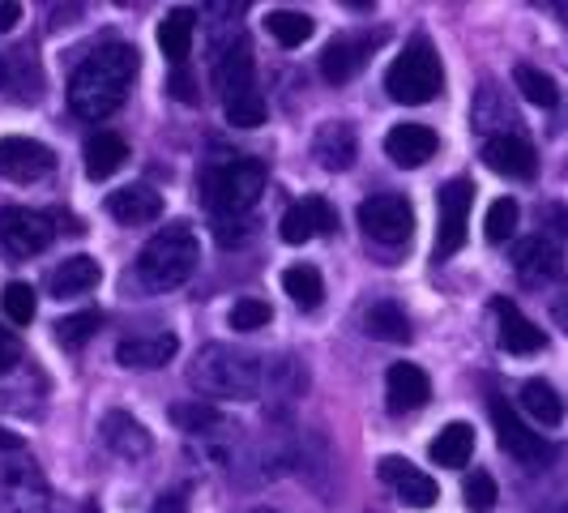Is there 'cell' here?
<instances>
[{
	"instance_id": "cell-1",
	"label": "cell",
	"mask_w": 568,
	"mask_h": 513,
	"mask_svg": "<svg viewBox=\"0 0 568 513\" xmlns=\"http://www.w3.org/2000/svg\"><path fill=\"white\" fill-rule=\"evenodd\" d=\"M133 78H138V48L103 43L99 52H90L78 64V73L69 82V108L82 120H108L124 103Z\"/></svg>"
},
{
	"instance_id": "cell-2",
	"label": "cell",
	"mask_w": 568,
	"mask_h": 513,
	"mask_svg": "<svg viewBox=\"0 0 568 513\" xmlns=\"http://www.w3.org/2000/svg\"><path fill=\"white\" fill-rule=\"evenodd\" d=\"M270 171L253 154H214L201 168V198L219 219H244L256 205V198L265 193Z\"/></svg>"
},
{
	"instance_id": "cell-3",
	"label": "cell",
	"mask_w": 568,
	"mask_h": 513,
	"mask_svg": "<svg viewBox=\"0 0 568 513\" xmlns=\"http://www.w3.org/2000/svg\"><path fill=\"white\" fill-rule=\"evenodd\" d=\"M189 381L205 399H256L265 390V364L256 355L231 351L223 342H210L197 351Z\"/></svg>"
},
{
	"instance_id": "cell-4",
	"label": "cell",
	"mask_w": 568,
	"mask_h": 513,
	"mask_svg": "<svg viewBox=\"0 0 568 513\" xmlns=\"http://www.w3.org/2000/svg\"><path fill=\"white\" fill-rule=\"evenodd\" d=\"M197 261H201V244H197V235H193V228L171 223V228H163L142 249L138 274H142V283L150 286V291H171V286H184L193 279Z\"/></svg>"
},
{
	"instance_id": "cell-5",
	"label": "cell",
	"mask_w": 568,
	"mask_h": 513,
	"mask_svg": "<svg viewBox=\"0 0 568 513\" xmlns=\"http://www.w3.org/2000/svg\"><path fill=\"white\" fill-rule=\"evenodd\" d=\"M440 86H445V69H440V57H436V48H432L427 39L406 43V52H402V57L389 64V73H385L389 99H394V103H406V108L432 103V99L440 94Z\"/></svg>"
},
{
	"instance_id": "cell-6",
	"label": "cell",
	"mask_w": 568,
	"mask_h": 513,
	"mask_svg": "<svg viewBox=\"0 0 568 513\" xmlns=\"http://www.w3.org/2000/svg\"><path fill=\"white\" fill-rule=\"evenodd\" d=\"M491 424H496V441H500V450H505L509 457H517L521 466L539 471V466H547V462L556 457V445H551V441H542L539 432H530V428L521 424V415H517L505 399H491Z\"/></svg>"
},
{
	"instance_id": "cell-7",
	"label": "cell",
	"mask_w": 568,
	"mask_h": 513,
	"mask_svg": "<svg viewBox=\"0 0 568 513\" xmlns=\"http://www.w3.org/2000/svg\"><path fill=\"white\" fill-rule=\"evenodd\" d=\"M359 228L368 231V240H376V244L398 249L415 231V210L402 193H376L359 205Z\"/></svg>"
},
{
	"instance_id": "cell-8",
	"label": "cell",
	"mask_w": 568,
	"mask_h": 513,
	"mask_svg": "<svg viewBox=\"0 0 568 513\" xmlns=\"http://www.w3.org/2000/svg\"><path fill=\"white\" fill-rule=\"evenodd\" d=\"M440 228H436V256H454L466 244V223H470V205H475V184L470 180H449L440 189Z\"/></svg>"
},
{
	"instance_id": "cell-9",
	"label": "cell",
	"mask_w": 568,
	"mask_h": 513,
	"mask_svg": "<svg viewBox=\"0 0 568 513\" xmlns=\"http://www.w3.org/2000/svg\"><path fill=\"white\" fill-rule=\"evenodd\" d=\"M52 219L39 214V210H27V205H4L0 210V244L13 256H34L52 244Z\"/></svg>"
},
{
	"instance_id": "cell-10",
	"label": "cell",
	"mask_w": 568,
	"mask_h": 513,
	"mask_svg": "<svg viewBox=\"0 0 568 513\" xmlns=\"http://www.w3.org/2000/svg\"><path fill=\"white\" fill-rule=\"evenodd\" d=\"M57 168V154L34 138H0V175L13 184H34Z\"/></svg>"
},
{
	"instance_id": "cell-11",
	"label": "cell",
	"mask_w": 568,
	"mask_h": 513,
	"mask_svg": "<svg viewBox=\"0 0 568 513\" xmlns=\"http://www.w3.org/2000/svg\"><path fill=\"white\" fill-rule=\"evenodd\" d=\"M214 86L223 94V108L244 99V94H256L253 86V48L244 34H235L227 48H219V60H214Z\"/></svg>"
},
{
	"instance_id": "cell-12",
	"label": "cell",
	"mask_w": 568,
	"mask_h": 513,
	"mask_svg": "<svg viewBox=\"0 0 568 513\" xmlns=\"http://www.w3.org/2000/svg\"><path fill=\"white\" fill-rule=\"evenodd\" d=\"M48 501L52 496H48L43 475L34 471V462L0 471V505H4V513H48Z\"/></svg>"
},
{
	"instance_id": "cell-13",
	"label": "cell",
	"mask_w": 568,
	"mask_h": 513,
	"mask_svg": "<svg viewBox=\"0 0 568 513\" xmlns=\"http://www.w3.org/2000/svg\"><path fill=\"white\" fill-rule=\"evenodd\" d=\"M381 43V34H342L334 39L329 48H325V57H321V73H325V82H351L364 64L372 60V48Z\"/></svg>"
},
{
	"instance_id": "cell-14",
	"label": "cell",
	"mask_w": 568,
	"mask_h": 513,
	"mask_svg": "<svg viewBox=\"0 0 568 513\" xmlns=\"http://www.w3.org/2000/svg\"><path fill=\"white\" fill-rule=\"evenodd\" d=\"M560 249L547 240V235H526L513 244V270L526 286H542L560 274Z\"/></svg>"
},
{
	"instance_id": "cell-15",
	"label": "cell",
	"mask_w": 568,
	"mask_h": 513,
	"mask_svg": "<svg viewBox=\"0 0 568 513\" xmlns=\"http://www.w3.org/2000/svg\"><path fill=\"white\" fill-rule=\"evenodd\" d=\"M491 313H496V325H500V330H496V342H500L509 355H535V351L547 346V334H542L530 316H521V309H517L513 300H496Z\"/></svg>"
},
{
	"instance_id": "cell-16",
	"label": "cell",
	"mask_w": 568,
	"mask_h": 513,
	"mask_svg": "<svg viewBox=\"0 0 568 513\" xmlns=\"http://www.w3.org/2000/svg\"><path fill=\"white\" fill-rule=\"evenodd\" d=\"M484 163L496 175H509V180H530L539 171V159H535V145L517 133H496L487 138L484 145Z\"/></svg>"
},
{
	"instance_id": "cell-17",
	"label": "cell",
	"mask_w": 568,
	"mask_h": 513,
	"mask_svg": "<svg viewBox=\"0 0 568 513\" xmlns=\"http://www.w3.org/2000/svg\"><path fill=\"white\" fill-rule=\"evenodd\" d=\"M381 480L398 487L402 505H410V510H427L440 501V484L424 471H415L406 457H381Z\"/></svg>"
},
{
	"instance_id": "cell-18",
	"label": "cell",
	"mask_w": 568,
	"mask_h": 513,
	"mask_svg": "<svg viewBox=\"0 0 568 513\" xmlns=\"http://www.w3.org/2000/svg\"><path fill=\"white\" fill-rule=\"evenodd\" d=\"M334 228H338V219H334V210H329V201L325 198L295 201V205L283 214V223H278L286 244H308V240H316L321 231H334Z\"/></svg>"
},
{
	"instance_id": "cell-19",
	"label": "cell",
	"mask_w": 568,
	"mask_h": 513,
	"mask_svg": "<svg viewBox=\"0 0 568 513\" xmlns=\"http://www.w3.org/2000/svg\"><path fill=\"white\" fill-rule=\"evenodd\" d=\"M180 339L171 330H154V334H138V339H124L115 346V360L124 369H163L168 360H175Z\"/></svg>"
},
{
	"instance_id": "cell-20",
	"label": "cell",
	"mask_w": 568,
	"mask_h": 513,
	"mask_svg": "<svg viewBox=\"0 0 568 513\" xmlns=\"http://www.w3.org/2000/svg\"><path fill=\"white\" fill-rule=\"evenodd\" d=\"M355 154H359V138H355V129L346 120H329V124L316 129L313 159L325 171H346L355 163Z\"/></svg>"
},
{
	"instance_id": "cell-21",
	"label": "cell",
	"mask_w": 568,
	"mask_h": 513,
	"mask_svg": "<svg viewBox=\"0 0 568 513\" xmlns=\"http://www.w3.org/2000/svg\"><path fill=\"white\" fill-rule=\"evenodd\" d=\"M385 399H389V411L394 415H406V411H419L432 399V381L419 364H394L389 376H385Z\"/></svg>"
},
{
	"instance_id": "cell-22",
	"label": "cell",
	"mask_w": 568,
	"mask_h": 513,
	"mask_svg": "<svg viewBox=\"0 0 568 513\" xmlns=\"http://www.w3.org/2000/svg\"><path fill=\"white\" fill-rule=\"evenodd\" d=\"M108 214L124 228H142L154 223L163 214V193H154L150 184H129V189H115L108 198Z\"/></svg>"
},
{
	"instance_id": "cell-23",
	"label": "cell",
	"mask_w": 568,
	"mask_h": 513,
	"mask_svg": "<svg viewBox=\"0 0 568 513\" xmlns=\"http://www.w3.org/2000/svg\"><path fill=\"white\" fill-rule=\"evenodd\" d=\"M436 145H440V138L427 124H394L389 138H385V154L398 168H424L427 159L436 154Z\"/></svg>"
},
{
	"instance_id": "cell-24",
	"label": "cell",
	"mask_w": 568,
	"mask_h": 513,
	"mask_svg": "<svg viewBox=\"0 0 568 513\" xmlns=\"http://www.w3.org/2000/svg\"><path fill=\"white\" fill-rule=\"evenodd\" d=\"M103 441H108V450L120 457H145L154 450V441H150V432H145L133 415H124V411H108L103 415Z\"/></svg>"
},
{
	"instance_id": "cell-25",
	"label": "cell",
	"mask_w": 568,
	"mask_h": 513,
	"mask_svg": "<svg viewBox=\"0 0 568 513\" xmlns=\"http://www.w3.org/2000/svg\"><path fill=\"white\" fill-rule=\"evenodd\" d=\"M85 159V175L90 180H108L115 171L129 163V142L120 138V133H94L82 150Z\"/></svg>"
},
{
	"instance_id": "cell-26",
	"label": "cell",
	"mask_w": 568,
	"mask_h": 513,
	"mask_svg": "<svg viewBox=\"0 0 568 513\" xmlns=\"http://www.w3.org/2000/svg\"><path fill=\"white\" fill-rule=\"evenodd\" d=\"M193 34H197V18L189 9H171L168 18L159 22V48H163V57L175 69H184V60L193 52Z\"/></svg>"
},
{
	"instance_id": "cell-27",
	"label": "cell",
	"mask_w": 568,
	"mask_h": 513,
	"mask_svg": "<svg viewBox=\"0 0 568 513\" xmlns=\"http://www.w3.org/2000/svg\"><path fill=\"white\" fill-rule=\"evenodd\" d=\"M99 279H103V270H99V261L94 256H64L57 270H52V295H85V291H94L99 286Z\"/></svg>"
},
{
	"instance_id": "cell-28",
	"label": "cell",
	"mask_w": 568,
	"mask_h": 513,
	"mask_svg": "<svg viewBox=\"0 0 568 513\" xmlns=\"http://www.w3.org/2000/svg\"><path fill=\"white\" fill-rule=\"evenodd\" d=\"M432 462L436 466H449V471H457V466H466L470 462V454H475V428L470 424H449V428H440V436L432 441Z\"/></svg>"
},
{
	"instance_id": "cell-29",
	"label": "cell",
	"mask_w": 568,
	"mask_h": 513,
	"mask_svg": "<svg viewBox=\"0 0 568 513\" xmlns=\"http://www.w3.org/2000/svg\"><path fill=\"white\" fill-rule=\"evenodd\" d=\"M521 411H526L530 420H539L542 428H556L560 420H565V399H560L547 381L535 376V381L521 385Z\"/></svg>"
},
{
	"instance_id": "cell-30",
	"label": "cell",
	"mask_w": 568,
	"mask_h": 513,
	"mask_svg": "<svg viewBox=\"0 0 568 513\" xmlns=\"http://www.w3.org/2000/svg\"><path fill=\"white\" fill-rule=\"evenodd\" d=\"M283 291L291 295V304H295V309L313 313V309H321V300H325L321 270H313V265H291V270L283 274Z\"/></svg>"
},
{
	"instance_id": "cell-31",
	"label": "cell",
	"mask_w": 568,
	"mask_h": 513,
	"mask_svg": "<svg viewBox=\"0 0 568 513\" xmlns=\"http://www.w3.org/2000/svg\"><path fill=\"white\" fill-rule=\"evenodd\" d=\"M171 415V424L180 428V432H189V436H210L214 428H223V415H219V406L214 402H175L168 411Z\"/></svg>"
},
{
	"instance_id": "cell-32",
	"label": "cell",
	"mask_w": 568,
	"mask_h": 513,
	"mask_svg": "<svg viewBox=\"0 0 568 513\" xmlns=\"http://www.w3.org/2000/svg\"><path fill=\"white\" fill-rule=\"evenodd\" d=\"M513 82H517V90H521V99L535 103V108H556V103H560V86H556V78L542 73V69H535V64H517V69H513Z\"/></svg>"
},
{
	"instance_id": "cell-33",
	"label": "cell",
	"mask_w": 568,
	"mask_h": 513,
	"mask_svg": "<svg viewBox=\"0 0 568 513\" xmlns=\"http://www.w3.org/2000/svg\"><path fill=\"white\" fill-rule=\"evenodd\" d=\"M364 325H368L372 339H381V342H410V321H406V313H402L398 304H389V300L372 304L368 313H364Z\"/></svg>"
},
{
	"instance_id": "cell-34",
	"label": "cell",
	"mask_w": 568,
	"mask_h": 513,
	"mask_svg": "<svg viewBox=\"0 0 568 513\" xmlns=\"http://www.w3.org/2000/svg\"><path fill=\"white\" fill-rule=\"evenodd\" d=\"M265 27H270V34H274L283 48H300V43L313 39L316 22L308 13H300V9H274V13L265 18Z\"/></svg>"
},
{
	"instance_id": "cell-35",
	"label": "cell",
	"mask_w": 568,
	"mask_h": 513,
	"mask_svg": "<svg viewBox=\"0 0 568 513\" xmlns=\"http://www.w3.org/2000/svg\"><path fill=\"white\" fill-rule=\"evenodd\" d=\"M99 325H103V313H94V309L64 316V321H57V342L60 346H69V351H78V346H85V342L94 339Z\"/></svg>"
},
{
	"instance_id": "cell-36",
	"label": "cell",
	"mask_w": 568,
	"mask_h": 513,
	"mask_svg": "<svg viewBox=\"0 0 568 513\" xmlns=\"http://www.w3.org/2000/svg\"><path fill=\"white\" fill-rule=\"evenodd\" d=\"M517 219H521V210H517V201L513 198H500L487 205V219H484V231L491 244H505L513 231H517Z\"/></svg>"
},
{
	"instance_id": "cell-37",
	"label": "cell",
	"mask_w": 568,
	"mask_h": 513,
	"mask_svg": "<svg viewBox=\"0 0 568 513\" xmlns=\"http://www.w3.org/2000/svg\"><path fill=\"white\" fill-rule=\"evenodd\" d=\"M0 304H4V316L13 325H30L34 313H39V300H34V286L30 283H9L4 295H0Z\"/></svg>"
},
{
	"instance_id": "cell-38",
	"label": "cell",
	"mask_w": 568,
	"mask_h": 513,
	"mask_svg": "<svg viewBox=\"0 0 568 513\" xmlns=\"http://www.w3.org/2000/svg\"><path fill=\"white\" fill-rule=\"evenodd\" d=\"M462 496H466V510L470 513H491L496 501H500V487H496V480L487 471H475V475H466Z\"/></svg>"
},
{
	"instance_id": "cell-39",
	"label": "cell",
	"mask_w": 568,
	"mask_h": 513,
	"mask_svg": "<svg viewBox=\"0 0 568 513\" xmlns=\"http://www.w3.org/2000/svg\"><path fill=\"white\" fill-rule=\"evenodd\" d=\"M231 330H240V334H253V330H265L274 313H270V304L265 300H256V295H244V300H235V309H231Z\"/></svg>"
},
{
	"instance_id": "cell-40",
	"label": "cell",
	"mask_w": 568,
	"mask_h": 513,
	"mask_svg": "<svg viewBox=\"0 0 568 513\" xmlns=\"http://www.w3.org/2000/svg\"><path fill=\"white\" fill-rule=\"evenodd\" d=\"M22 73H34V64H30V52H4L0 57V90H13L18 99H27V90H22Z\"/></svg>"
},
{
	"instance_id": "cell-41",
	"label": "cell",
	"mask_w": 568,
	"mask_h": 513,
	"mask_svg": "<svg viewBox=\"0 0 568 513\" xmlns=\"http://www.w3.org/2000/svg\"><path fill=\"white\" fill-rule=\"evenodd\" d=\"M227 120L235 129H256V124H265V99H261V90L227 103Z\"/></svg>"
},
{
	"instance_id": "cell-42",
	"label": "cell",
	"mask_w": 568,
	"mask_h": 513,
	"mask_svg": "<svg viewBox=\"0 0 568 513\" xmlns=\"http://www.w3.org/2000/svg\"><path fill=\"white\" fill-rule=\"evenodd\" d=\"M214 235H219V244H244L253 231L244 219H214Z\"/></svg>"
},
{
	"instance_id": "cell-43",
	"label": "cell",
	"mask_w": 568,
	"mask_h": 513,
	"mask_svg": "<svg viewBox=\"0 0 568 513\" xmlns=\"http://www.w3.org/2000/svg\"><path fill=\"white\" fill-rule=\"evenodd\" d=\"M168 90L180 99V103H197V82H193V73H189V69H175Z\"/></svg>"
},
{
	"instance_id": "cell-44",
	"label": "cell",
	"mask_w": 568,
	"mask_h": 513,
	"mask_svg": "<svg viewBox=\"0 0 568 513\" xmlns=\"http://www.w3.org/2000/svg\"><path fill=\"white\" fill-rule=\"evenodd\" d=\"M18 360H22V342L13 339L9 330H0V372H9Z\"/></svg>"
},
{
	"instance_id": "cell-45",
	"label": "cell",
	"mask_w": 568,
	"mask_h": 513,
	"mask_svg": "<svg viewBox=\"0 0 568 513\" xmlns=\"http://www.w3.org/2000/svg\"><path fill=\"white\" fill-rule=\"evenodd\" d=\"M542 223L551 231H560V235H568V205H547L542 210Z\"/></svg>"
},
{
	"instance_id": "cell-46",
	"label": "cell",
	"mask_w": 568,
	"mask_h": 513,
	"mask_svg": "<svg viewBox=\"0 0 568 513\" xmlns=\"http://www.w3.org/2000/svg\"><path fill=\"white\" fill-rule=\"evenodd\" d=\"M22 22V4L18 0H0V30H13Z\"/></svg>"
},
{
	"instance_id": "cell-47",
	"label": "cell",
	"mask_w": 568,
	"mask_h": 513,
	"mask_svg": "<svg viewBox=\"0 0 568 513\" xmlns=\"http://www.w3.org/2000/svg\"><path fill=\"white\" fill-rule=\"evenodd\" d=\"M154 513H189V505H184V496H159V505H154Z\"/></svg>"
},
{
	"instance_id": "cell-48",
	"label": "cell",
	"mask_w": 568,
	"mask_h": 513,
	"mask_svg": "<svg viewBox=\"0 0 568 513\" xmlns=\"http://www.w3.org/2000/svg\"><path fill=\"white\" fill-rule=\"evenodd\" d=\"M551 316H556V325H560V330H568V286L560 291V295H556V304H551Z\"/></svg>"
},
{
	"instance_id": "cell-49",
	"label": "cell",
	"mask_w": 568,
	"mask_h": 513,
	"mask_svg": "<svg viewBox=\"0 0 568 513\" xmlns=\"http://www.w3.org/2000/svg\"><path fill=\"white\" fill-rule=\"evenodd\" d=\"M0 450H9V454H13V450H22V436H18V432H4V428H0Z\"/></svg>"
},
{
	"instance_id": "cell-50",
	"label": "cell",
	"mask_w": 568,
	"mask_h": 513,
	"mask_svg": "<svg viewBox=\"0 0 568 513\" xmlns=\"http://www.w3.org/2000/svg\"><path fill=\"white\" fill-rule=\"evenodd\" d=\"M253 513H278V510H253Z\"/></svg>"
},
{
	"instance_id": "cell-51",
	"label": "cell",
	"mask_w": 568,
	"mask_h": 513,
	"mask_svg": "<svg viewBox=\"0 0 568 513\" xmlns=\"http://www.w3.org/2000/svg\"><path fill=\"white\" fill-rule=\"evenodd\" d=\"M560 513H568V505H565V510H560Z\"/></svg>"
}]
</instances>
